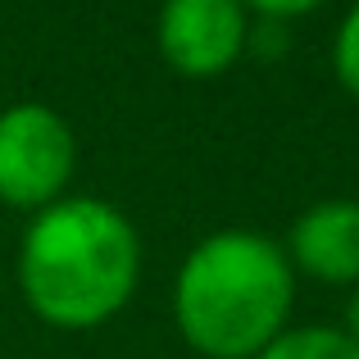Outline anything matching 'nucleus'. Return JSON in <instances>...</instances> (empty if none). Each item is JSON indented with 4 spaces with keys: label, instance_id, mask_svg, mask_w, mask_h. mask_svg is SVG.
I'll use <instances>...</instances> for the list:
<instances>
[{
    "label": "nucleus",
    "instance_id": "1",
    "mask_svg": "<svg viewBox=\"0 0 359 359\" xmlns=\"http://www.w3.org/2000/svg\"><path fill=\"white\" fill-rule=\"evenodd\" d=\"M141 278V237L128 214L96 196H64L36 210L18 241V287L36 318L96 327L114 318Z\"/></svg>",
    "mask_w": 359,
    "mask_h": 359
},
{
    "label": "nucleus",
    "instance_id": "2",
    "mask_svg": "<svg viewBox=\"0 0 359 359\" xmlns=\"http://www.w3.org/2000/svg\"><path fill=\"white\" fill-rule=\"evenodd\" d=\"M291 259L273 237L250 228H223L182 259L173 282L177 332L210 359H255L287 332Z\"/></svg>",
    "mask_w": 359,
    "mask_h": 359
},
{
    "label": "nucleus",
    "instance_id": "3",
    "mask_svg": "<svg viewBox=\"0 0 359 359\" xmlns=\"http://www.w3.org/2000/svg\"><path fill=\"white\" fill-rule=\"evenodd\" d=\"M78 141L73 128L41 100H18L0 109V201L14 210H46L64 201Z\"/></svg>",
    "mask_w": 359,
    "mask_h": 359
},
{
    "label": "nucleus",
    "instance_id": "4",
    "mask_svg": "<svg viewBox=\"0 0 359 359\" xmlns=\"http://www.w3.org/2000/svg\"><path fill=\"white\" fill-rule=\"evenodd\" d=\"M250 36L241 0H164L159 5V55L182 78H219L237 64Z\"/></svg>",
    "mask_w": 359,
    "mask_h": 359
},
{
    "label": "nucleus",
    "instance_id": "5",
    "mask_svg": "<svg viewBox=\"0 0 359 359\" xmlns=\"http://www.w3.org/2000/svg\"><path fill=\"white\" fill-rule=\"evenodd\" d=\"M291 264L318 282H359V201H318L291 223Z\"/></svg>",
    "mask_w": 359,
    "mask_h": 359
},
{
    "label": "nucleus",
    "instance_id": "6",
    "mask_svg": "<svg viewBox=\"0 0 359 359\" xmlns=\"http://www.w3.org/2000/svg\"><path fill=\"white\" fill-rule=\"evenodd\" d=\"M255 359H359V346L346 327H287L264 346Z\"/></svg>",
    "mask_w": 359,
    "mask_h": 359
},
{
    "label": "nucleus",
    "instance_id": "7",
    "mask_svg": "<svg viewBox=\"0 0 359 359\" xmlns=\"http://www.w3.org/2000/svg\"><path fill=\"white\" fill-rule=\"evenodd\" d=\"M332 64H337V78H341V87L351 91V96H359V5L341 18V27H337Z\"/></svg>",
    "mask_w": 359,
    "mask_h": 359
},
{
    "label": "nucleus",
    "instance_id": "8",
    "mask_svg": "<svg viewBox=\"0 0 359 359\" xmlns=\"http://www.w3.org/2000/svg\"><path fill=\"white\" fill-rule=\"evenodd\" d=\"M245 9H255V14H264V18H300V14H309V9H318L323 0H241Z\"/></svg>",
    "mask_w": 359,
    "mask_h": 359
},
{
    "label": "nucleus",
    "instance_id": "9",
    "mask_svg": "<svg viewBox=\"0 0 359 359\" xmlns=\"http://www.w3.org/2000/svg\"><path fill=\"white\" fill-rule=\"evenodd\" d=\"M346 337L359 346V287H355V296H351V305H346Z\"/></svg>",
    "mask_w": 359,
    "mask_h": 359
}]
</instances>
